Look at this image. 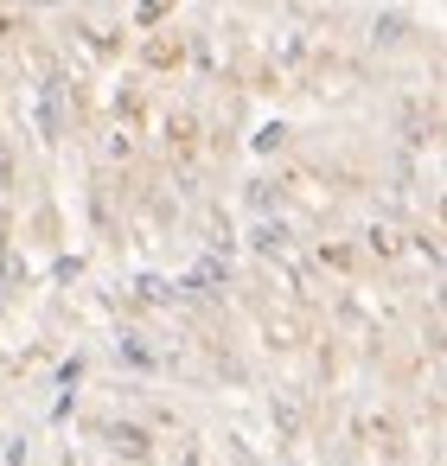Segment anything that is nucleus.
Returning <instances> with one entry per match:
<instances>
[]
</instances>
